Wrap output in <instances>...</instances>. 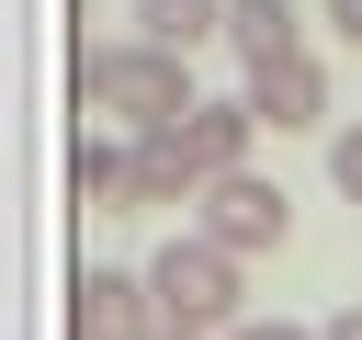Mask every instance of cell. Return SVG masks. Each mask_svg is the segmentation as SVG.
Listing matches in <instances>:
<instances>
[{
    "label": "cell",
    "mask_w": 362,
    "mask_h": 340,
    "mask_svg": "<svg viewBox=\"0 0 362 340\" xmlns=\"http://www.w3.org/2000/svg\"><path fill=\"white\" fill-rule=\"evenodd\" d=\"M68 204L124 215V147H113V136H90V125H79V147H68Z\"/></svg>",
    "instance_id": "9c48e42d"
},
{
    "label": "cell",
    "mask_w": 362,
    "mask_h": 340,
    "mask_svg": "<svg viewBox=\"0 0 362 340\" xmlns=\"http://www.w3.org/2000/svg\"><path fill=\"white\" fill-rule=\"evenodd\" d=\"M147 295H158V329L170 340H238L249 317H238V261L215 249V238H170L158 261H147Z\"/></svg>",
    "instance_id": "7a4b0ae2"
},
{
    "label": "cell",
    "mask_w": 362,
    "mask_h": 340,
    "mask_svg": "<svg viewBox=\"0 0 362 340\" xmlns=\"http://www.w3.org/2000/svg\"><path fill=\"white\" fill-rule=\"evenodd\" d=\"M68 102H79V113H113L124 136H181V125L204 113L192 57H170V45H147V34H124V45H90V34H79Z\"/></svg>",
    "instance_id": "6da1fadb"
},
{
    "label": "cell",
    "mask_w": 362,
    "mask_h": 340,
    "mask_svg": "<svg viewBox=\"0 0 362 340\" xmlns=\"http://www.w3.org/2000/svg\"><path fill=\"white\" fill-rule=\"evenodd\" d=\"M226 45L260 79V68H294L305 57V23H294V0H226Z\"/></svg>",
    "instance_id": "52a82bcc"
},
{
    "label": "cell",
    "mask_w": 362,
    "mask_h": 340,
    "mask_svg": "<svg viewBox=\"0 0 362 340\" xmlns=\"http://www.w3.org/2000/svg\"><path fill=\"white\" fill-rule=\"evenodd\" d=\"M68 340H170V329H158V295H147V272H113V261H90V272L68 283Z\"/></svg>",
    "instance_id": "277c9868"
},
{
    "label": "cell",
    "mask_w": 362,
    "mask_h": 340,
    "mask_svg": "<svg viewBox=\"0 0 362 340\" xmlns=\"http://www.w3.org/2000/svg\"><path fill=\"white\" fill-rule=\"evenodd\" d=\"M136 204H204V170L181 136H124V215Z\"/></svg>",
    "instance_id": "8992f818"
},
{
    "label": "cell",
    "mask_w": 362,
    "mask_h": 340,
    "mask_svg": "<svg viewBox=\"0 0 362 340\" xmlns=\"http://www.w3.org/2000/svg\"><path fill=\"white\" fill-rule=\"evenodd\" d=\"M317 340H362V306H339V317H328V329H317Z\"/></svg>",
    "instance_id": "5bb4252c"
},
{
    "label": "cell",
    "mask_w": 362,
    "mask_h": 340,
    "mask_svg": "<svg viewBox=\"0 0 362 340\" xmlns=\"http://www.w3.org/2000/svg\"><path fill=\"white\" fill-rule=\"evenodd\" d=\"M238 340H317V329H294V317H249Z\"/></svg>",
    "instance_id": "4fadbf2b"
},
{
    "label": "cell",
    "mask_w": 362,
    "mask_h": 340,
    "mask_svg": "<svg viewBox=\"0 0 362 340\" xmlns=\"http://www.w3.org/2000/svg\"><path fill=\"white\" fill-rule=\"evenodd\" d=\"M136 34H147V45H170V57H192V45H215V34H226V0H136Z\"/></svg>",
    "instance_id": "30bf717a"
},
{
    "label": "cell",
    "mask_w": 362,
    "mask_h": 340,
    "mask_svg": "<svg viewBox=\"0 0 362 340\" xmlns=\"http://www.w3.org/2000/svg\"><path fill=\"white\" fill-rule=\"evenodd\" d=\"M238 102H249L272 136H305V125H328V68H317V57H294V68H260Z\"/></svg>",
    "instance_id": "5b68a950"
},
{
    "label": "cell",
    "mask_w": 362,
    "mask_h": 340,
    "mask_svg": "<svg viewBox=\"0 0 362 340\" xmlns=\"http://www.w3.org/2000/svg\"><path fill=\"white\" fill-rule=\"evenodd\" d=\"M328 181L362 204V125H339V136H328Z\"/></svg>",
    "instance_id": "8fae6325"
},
{
    "label": "cell",
    "mask_w": 362,
    "mask_h": 340,
    "mask_svg": "<svg viewBox=\"0 0 362 340\" xmlns=\"http://www.w3.org/2000/svg\"><path fill=\"white\" fill-rule=\"evenodd\" d=\"M328 34H339V45H362V0H328Z\"/></svg>",
    "instance_id": "7c38bea8"
},
{
    "label": "cell",
    "mask_w": 362,
    "mask_h": 340,
    "mask_svg": "<svg viewBox=\"0 0 362 340\" xmlns=\"http://www.w3.org/2000/svg\"><path fill=\"white\" fill-rule=\"evenodd\" d=\"M249 136H260V113H249V102H204V113L181 125V147H192V170H204V181H238V170H249Z\"/></svg>",
    "instance_id": "ba28073f"
},
{
    "label": "cell",
    "mask_w": 362,
    "mask_h": 340,
    "mask_svg": "<svg viewBox=\"0 0 362 340\" xmlns=\"http://www.w3.org/2000/svg\"><path fill=\"white\" fill-rule=\"evenodd\" d=\"M192 238H215L226 261H260V249H283V238H294V193H283V181H260V170H238V181H204V215H192Z\"/></svg>",
    "instance_id": "3957f363"
}]
</instances>
